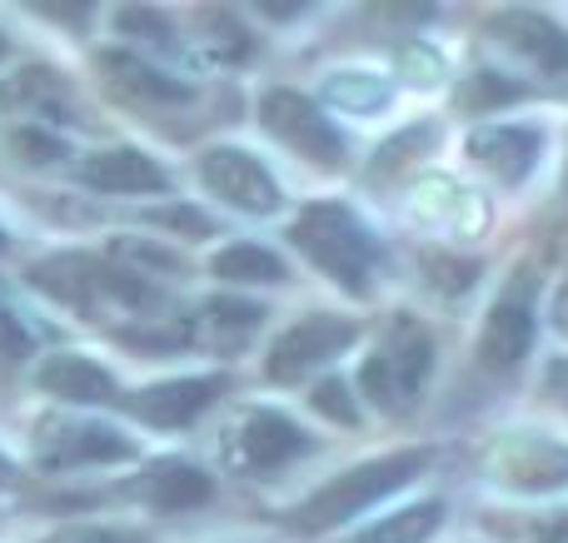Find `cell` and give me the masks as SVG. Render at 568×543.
<instances>
[{
	"label": "cell",
	"mask_w": 568,
	"mask_h": 543,
	"mask_svg": "<svg viewBox=\"0 0 568 543\" xmlns=\"http://www.w3.org/2000/svg\"><path fill=\"white\" fill-rule=\"evenodd\" d=\"M115 25L120 30H140L150 45H170V35H175V30H170V20L160 16V10H120Z\"/></svg>",
	"instance_id": "obj_27"
},
{
	"label": "cell",
	"mask_w": 568,
	"mask_h": 543,
	"mask_svg": "<svg viewBox=\"0 0 568 543\" xmlns=\"http://www.w3.org/2000/svg\"><path fill=\"white\" fill-rule=\"evenodd\" d=\"M310 439L280 414V409H250L235 429V459L255 474H270V469L290 464L294 454H304Z\"/></svg>",
	"instance_id": "obj_10"
},
{
	"label": "cell",
	"mask_w": 568,
	"mask_h": 543,
	"mask_svg": "<svg viewBox=\"0 0 568 543\" xmlns=\"http://www.w3.org/2000/svg\"><path fill=\"white\" fill-rule=\"evenodd\" d=\"M40 543H145V539L125 534V529H90V524H80V529H60V534H50Z\"/></svg>",
	"instance_id": "obj_28"
},
{
	"label": "cell",
	"mask_w": 568,
	"mask_h": 543,
	"mask_svg": "<svg viewBox=\"0 0 568 543\" xmlns=\"http://www.w3.org/2000/svg\"><path fill=\"white\" fill-rule=\"evenodd\" d=\"M424 464H429V454H419V449H404V454H389V459H369V464L349 469V474H339L334 484H324L320 494L304 499L300 514H294V529H300V534H324V529H334V524H344V519L364 514L369 504H379L384 494L404 489Z\"/></svg>",
	"instance_id": "obj_3"
},
{
	"label": "cell",
	"mask_w": 568,
	"mask_h": 543,
	"mask_svg": "<svg viewBox=\"0 0 568 543\" xmlns=\"http://www.w3.org/2000/svg\"><path fill=\"white\" fill-rule=\"evenodd\" d=\"M310 404L320 409L324 419H334V424H359V409H354V395L344 379H324V385L310 395Z\"/></svg>",
	"instance_id": "obj_25"
},
{
	"label": "cell",
	"mask_w": 568,
	"mask_h": 543,
	"mask_svg": "<svg viewBox=\"0 0 568 543\" xmlns=\"http://www.w3.org/2000/svg\"><path fill=\"white\" fill-rule=\"evenodd\" d=\"M549 543H568V539H549Z\"/></svg>",
	"instance_id": "obj_36"
},
{
	"label": "cell",
	"mask_w": 568,
	"mask_h": 543,
	"mask_svg": "<svg viewBox=\"0 0 568 543\" xmlns=\"http://www.w3.org/2000/svg\"><path fill=\"white\" fill-rule=\"evenodd\" d=\"M509 100H524V85L494 75V70H474V75H464L459 90H454V105L474 110V115H484V110H499V105H509Z\"/></svg>",
	"instance_id": "obj_22"
},
{
	"label": "cell",
	"mask_w": 568,
	"mask_h": 543,
	"mask_svg": "<svg viewBox=\"0 0 568 543\" xmlns=\"http://www.w3.org/2000/svg\"><path fill=\"white\" fill-rule=\"evenodd\" d=\"M489 479L519 494H554L568 484V449L539 434H509L489 449Z\"/></svg>",
	"instance_id": "obj_6"
},
{
	"label": "cell",
	"mask_w": 568,
	"mask_h": 543,
	"mask_svg": "<svg viewBox=\"0 0 568 543\" xmlns=\"http://www.w3.org/2000/svg\"><path fill=\"white\" fill-rule=\"evenodd\" d=\"M155 225H165V229H185L190 239H205L210 235V219L200 215V209H190V205H180V209H155Z\"/></svg>",
	"instance_id": "obj_29"
},
{
	"label": "cell",
	"mask_w": 568,
	"mask_h": 543,
	"mask_svg": "<svg viewBox=\"0 0 568 543\" xmlns=\"http://www.w3.org/2000/svg\"><path fill=\"white\" fill-rule=\"evenodd\" d=\"M205 25H210V55H220V60H240V55H250V40H245V30L235 25V20L225 16V10H205Z\"/></svg>",
	"instance_id": "obj_24"
},
{
	"label": "cell",
	"mask_w": 568,
	"mask_h": 543,
	"mask_svg": "<svg viewBox=\"0 0 568 543\" xmlns=\"http://www.w3.org/2000/svg\"><path fill=\"white\" fill-rule=\"evenodd\" d=\"M100 70L110 75L115 90H125L130 100H145V105H175V100H190V85L180 75H165V70L145 65L140 55H125V50H105V55H100Z\"/></svg>",
	"instance_id": "obj_18"
},
{
	"label": "cell",
	"mask_w": 568,
	"mask_h": 543,
	"mask_svg": "<svg viewBox=\"0 0 568 543\" xmlns=\"http://www.w3.org/2000/svg\"><path fill=\"white\" fill-rule=\"evenodd\" d=\"M439 524H444V504L439 499H424V504L379 519V524L364 529V534L349 539V543H429L434 534H439Z\"/></svg>",
	"instance_id": "obj_20"
},
{
	"label": "cell",
	"mask_w": 568,
	"mask_h": 543,
	"mask_svg": "<svg viewBox=\"0 0 568 543\" xmlns=\"http://www.w3.org/2000/svg\"><path fill=\"white\" fill-rule=\"evenodd\" d=\"M220 389H225L220 375L165 379V385H150V389H140L135 399H125V409L135 419H145V424H155V429H180V424H190V419L205 414V409L215 404Z\"/></svg>",
	"instance_id": "obj_9"
},
{
	"label": "cell",
	"mask_w": 568,
	"mask_h": 543,
	"mask_svg": "<svg viewBox=\"0 0 568 543\" xmlns=\"http://www.w3.org/2000/svg\"><path fill=\"white\" fill-rule=\"evenodd\" d=\"M434 369V339L419 319L394 315L384 325V339L369 359L359 365V389L374 409L384 414H404V409L419 404L424 385H429Z\"/></svg>",
	"instance_id": "obj_1"
},
{
	"label": "cell",
	"mask_w": 568,
	"mask_h": 543,
	"mask_svg": "<svg viewBox=\"0 0 568 543\" xmlns=\"http://www.w3.org/2000/svg\"><path fill=\"white\" fill-rule=\"evenodd\" d=\"M80 180H85L90 189H100V195H155V189L170 185L165 170H160L150 155L130 150V145L90 155L85 165H80Z\"/></svg>",
	"instance_id": "obj_15"
},
{
	"label": "cell",
	"mask_w": 568,
	"mask_h": 543,
	"mask_svg": "<svg viewBox=\"0 0 568 543\" xmlns=\"http://www.w3.org/2000/svg\"><path fill=\"white\" fill-rule=\"evenodd\" d=\"M130 494L140 499V504H150L155 514H185V509H200L210 494H215V484H210V474H200L195 464H185V459H160V464H150L145 474L130 484Z\"/></svg>",
	"instance_id": "obj_14"
},
{
	"label": "cell",
	"mask_w": 568,
	"mask_h": 543,
	"mask_svg": "<svg viewBox=\"0 0 568 543\" xmlns=\"http://www.w3.org/2000/svg\"><path fill=\"white\" fill-rule=\"evenodd\" d=\"M554 325L568 335V285H564V295H559V305H554Z\"/></svg>",
	"instance_id": "obj_32"
},
{
	"label": "cell",
	"mask_w": 568,
	"mask_h": 543,
	"mask_svg": "<svg viewBox=\"0 0 568 543\" xmlns=\"http://www.w3.org/2000/svg\"><path fill=\"white\" fill-rule=\"evenodd\" d=\"M529 345H534V305L524 289H514V295H504L499 305L489 309V319H484L479 365L484 369H514V365H524Z\"/></svg>",
	"instance_id": "obj_13"
},
{
	"label": "cell",
	"mask_w": 568,
	"mask_h": 543,
	"mask_svg": "<svg viewBox=\"0 0 568 543\" xmlns=\"http://www.w3.org/2000/svg\"><path fill=\"white\" fill-rule=\"evenodd\" d=\"M0 355H6V359L30 355V335H26V325H20L16 309H6V305H0Z\"/></svg>",
	"instance_id": "obj_30"
},
{
	"label": "cell",
	"mask_w": 568,
	"mask_h": 543,
	"mask_svg": "<svg viewBox=\"0 0 568 543\" xmlns=\"http://www.w3.org/2000/svg\"><path fill=\"white\" fill-rule=\"evenodd\" d=\"M0 110L30 115V120H80L75 90L50 65H26V70H16V75H6V85H0Z\"/></svg>",
	"instance_id": "obj_11"
},
{
	"label": "cell",
	"mask_w": 568,
	"mask_h": 543,
	"mask_svg": "<svg viewBox=\"0 0 568 543\" xmlns=\"http://www.w3.org/2000/svg\"><path fill=\"white\" fill-rule=\"evenodd\" d=\"M290 239L310 265H320L334 285L349 295H369V269H374V239L359 225V215L344 205H310L290 225Z\"/></svg>",
	"instance_id": "obj_2"
},
{
	"label": "cell",
	"mask_w": 568,
	"mask_h": 543,
	"mask_svg": "<svg viewBox=\"0 0 568 543\" xmlns=\"http://www.w3.org/2000/svg\"><path fill=\"white\" fill-rule=\"evenodd\" d=\"M260 125H265L280 145H290L294 155H304L310 165L334 170L344 160V135L329 125V115H324L314 100L300 95V90H270V95L260 100Z\"/></svg>",
	"instance_id": "obj_4"
},
{
	"label": "cell",
	"mask_w": 568,
	"mask_h": 543,
	"mask_svg": "<svg viewBox=\"0 0 568 543\" xmlns=\"http://www.w3.org/2000/svg\"><path fill=\"white\" fill-rule=\"evenodd\" d=\"M544 385H549V395L559 399V404L568 409V359H554L549 375H544Z\"/></svg>",
	"instance_id": "obj_31"
},
{
	"label": "cell",
	"mask_w": 568,
	"mask_h": 543,
	"mask_svg": "<svg viewBox=\"0 0 568 543\" xmlns=\"http://www.w3.org/2000/svg\"><path fill=\"white\" fill-rule=\"evenodd\" d=\"M10 479H16V464H10V459L0 454V484H10Z\"/></svg>",
	"instance_id": "obj_33"
},
{
	"label": "cell",
	"mask_w": 568,
	"mask_h": 543,
	"mask_svg": "<svg viewBox=\"0 0 568 543\" xmlns=\"http://www.w3.org/2000/svg\"><path fill=\"white\" fill-rule=\"evenodd\" d=\"M6 50H10V45H6V35H0V60H6Z\"/></svg>",
	"instance_id": "obj_34"
},
{
	"label": "cell",
	"mask_w": 568,
	"mask_h": 543,
	"mask_svg": "<svg viewBox=\"0 0 568 543\" xmlns=\"http://www.w3.org/2000/svg\"><path fill=\"white\" fill-rule=\"evenodd\" d=\"M210 269H215L220 279H230V285H280L284 279V259L270 255V249H260V245L220 249V255L210 259Z\"/></svg>",
	"instance_id": "obj_21"
},
{
	"label": "cell",
	"mask_w": 568,
	"mask_h": 543,
	"mask_svg": "<svg viewBox=\"0 0 568 543\" xmlns=\"http://www.w3.org/2000/svg\"><path fill=\"white\" fill-rule=\"evenodd\" d=\"M324 95L339 100V110H379L384 100H389V90H384L374 75H359V70H344V75H334L329 85H324Z\"/></svg>",
	"instance_id": "obj_23"
},
{
	"label": "cell",
	"mask_w": 568,
	"mask_h": 543,
	"mask_svg": "<svg viewBox=\"0 0 568 543\" xmlns=\"http://www.w3.org/2000/svg\"><path fill=\"white\" fill-rule=\"evenodd\" d=\"M0 249H6V229H0Z\"/></svg>",
	"instance_id": "obj_35"
},
{
	"label": "cell",
	"mask_w": 568,
	"mask_h": 543,
	"mask_svg": "<svg viewBox=\"0 0 568 543\" xmlns=\"http://www.w3.org/2000/svg\"><path fill=\"white\" fill-rule=\"evenodd\" d=\"M260 319H265V309L250 305V299H210V305H200L195 325H185V339L230 349V345H245L260 329Z\"/></svg>",
	"instance_id": "obj_19"
},
{
	"label": "cell",
	"mask_w": 568,
	"mask_h": 543,
	"mask_svg": "<svg viewBox=\"0 0 568 543\" xmlns=\"http://www.w3.org/2000/svg\"><path fill=\"white\" fill-rule=\"evenodd\" d=\"M200 180H205L210 195H220L225 205L245 209V215H270L280 205V185L255 155L235 145H220L200 155Z\"/></svg>",
	"instance_id": "obj_7"
},
{
	"label": "cell",
	"mask_w": 568,
	"mask_h": 543,
	"mask_svg": "<svg viewBox=\"0 0 568 543\" xmlns=\"http://www.w3.org/2000/svg\"><path fill=\"white\" fill-rule=\"evenodd\" d=\"M359 339V325L354 319H339V315H310L300 325H290L284 335L270 345V359H265V375L275 385H300L304 375H314L320 365H329L334 355Z\"/></svg>",
	"instance_id": "obj_5"
},
{
	"label": "cell",
	"mask_w": 568,
	"mask_h": 543,
	"mask_svg": "<svg viewBox=\"0 0 568 543\" xmlns=\"http://www.w3.org/2000/svg\"><path fill=\"white\" fill-rule=\"evenodd\" d=\"M469 155L504 185H519L539 160V135L524 125H484L469 135Z\"/></svg>",
	"instance_id": "obj_17"
},
{
	"label": "cell",
	"mask_w": 568,
	"mask_h": 543,
	"mask_svg": "<svg viewBox=\"0 0 568 543\" xmlns=\"http://www.w3.org/2000/svg\"><path fill=\"white\" fill-rule=\"evenodd\" d=\"M494 40L519 50L544 75H568V30L554 25L544 10H504V16L494 20Z\"/></svg>",
	"instance_id": "obj_12"
},
{
	"label": "cell",
	"mask_w": 568,
	"mask_h": 543,
	"mask_svg": "<svg viewBox=\"0 0 568 543\" xmlns=\"http://www.w3.org/2000/svg\"><path fill=\"white\" fill-rule=\"evenodd\" d=\"M36 459L45 469H75V464H120L135 459V444L105 424H40Z\"/></svg>",
	"instance_id": "obj_8"
},
{
	"label": "cell",
	"mask_w": 568,
	"mask_h": 543,
	"mask_svg": "<svg viewBox=\"0 0 568 543\" xmlns=\"http://www.w3.org/2000/svg\"><path fill=\"white\" fill-rule=\"evenodd\" d=\"M10 150H16L26 165H50V160L65 155V145H60L55 135H45V130H30V125L10 135Z\"/></svg>",
	"instance_id": "obj_26"
},
{
	"label": "cell",
	"mask_w": 568,
	"mask_h": 543,
	"mask_svg": "<svg viewBox=\"0 0 568 543\" xmlns=\"http://www.w3.org/2000/svg\"><path fill=\"white\" fill-rule=\"evenodd\" d=\"M36 385L45 395L65 399V404H115L120 389H115V375L100 369L95 359L85 355H50L45 365L36 369Z\"/></svg>",
	"instance_id": "obj_16"
}]
</instances>
